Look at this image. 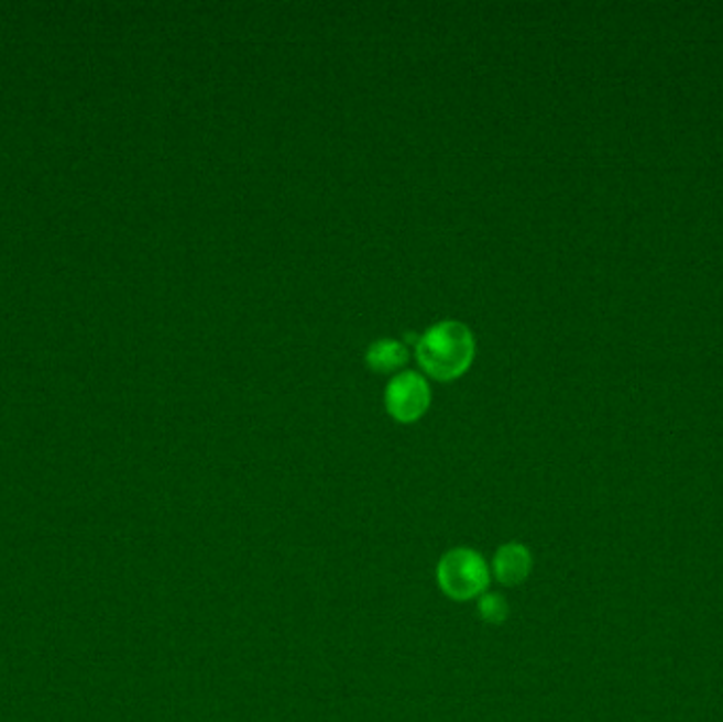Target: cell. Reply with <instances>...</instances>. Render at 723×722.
<instances>
[{"label":"cell","mask_w":723,"mask_h":722,"mask_svg":"<svg viewBox=\"0 0 723 722\" xmlns=\"http://www.w3.org/2000/svg\"><path fill=\"white\" fill-rule=\"evenodd\" d=\"M474 335L459 320H440L417 339V359L429 375L451 380L474 359Z\"/></svg>","instance_id":"6da1fadb"},{"label":"cell","mask_w":723,"mask_h":722,"mask_svg":"<svg viewBox=\"0 0 723 722\" xmlns=\"http://www.w3.org/2000/svg\"><path fill=\"white\" fill-rule=\"evenodd\" d=\"M436 579L440 589L451 600L465 602L479 598L486 591L491 581V570L484 557L476 554L474 549H453L440 559Z\"/></svg>","instance_id":"7a4b0ae2"},{"label":"cell","mask_w":723,"mask_h":722,"mask_svg":"<svg viewBox=\"0 0 723 722\" xmlns=\"http://www.w3.org/2000/svg\"><path fill=\"white\" fill-rule=\"evenodd\" d=\"M428 382L417 371H402L385 390V405L390 414L401 422H413L424 416L429 407Z\"/></svg>","instance_id":"3957f363"},{"label":"cell","mask_w":723,"mask_h":722,"mask_svg":"<svg viewBox=\"0 0 723 722\" xmlns=\"http://www.w3.org/2000/svg\"><path fill=\"white\" fill-rule=\"evenodd\" d=\"M534 557L521 543L504 545L493 559V575L502 584H521L532 575Z\"/></svg>","instance_id":"277c9868"},{"label":"cell","mask_w":723,"mask_h":722,"mask_svg":"<svg viewBox=\"0 0 723 722\" xmlns=\"http://www.w3.org/2000/svg\"><path fill=\"white\" fill-rule=\"evenodd\" d=\"M366 361L376 371H394L408 361V350L396 339H376L366 350Z\"/></svg>","instance_id":"5b68a950"},{"label":"cell","mask_w":723,"mask_h":722,"mask_svg":"<svg viewBox=\"0 0 723 722\" xmlns=\"http://www.w3.org/2000/svg\"><path fill=\"white\" fill-rule=\"evenodd\" d=\"M479 612L486 623H504L508 616V604L500 593H484L479 602Z\"/></svg>","instance_id":"8992f818"}]
</instances>
